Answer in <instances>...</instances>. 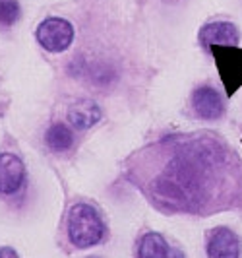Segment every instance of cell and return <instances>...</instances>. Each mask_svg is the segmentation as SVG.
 Instances as JSON below:
<instances>
[{"label":"cell","instance_id":"cell-3","mask_svg":"<svg viewBox=\"0 0 242 258\" xmlns=\"http://www.w3.org/2000/svg\"><path fill=\"white\" fill-rule=\"evenodd\" d=\"M209 51L215 58L227 95H234L242 88V49L234 45H213Z\"/></svg>","mask_w":242,"mask_h":258},{"label":"cell","instance_id":"cell-4","mask_svg":"<svg viewBox=\"0 0 242 258\" xmlns=\"http://www.w3.org/2000/svg\"><path fill=\"white\" fill-rule=\"evenodd\" d=\"M37 41L49 52H64L74 41V27L64 18H47L37 27Z\"/></svg>","mask_w":242,"mask_h":258},{"label":"cell","instance_id":"cell-7","mask_svg":"<svg viewBox=\"0 0 242 258\" xmlns=\"http://www.w3.org/2000/svg\"><path fill=\"white\" fill-rule=\"evenodd\" d=\"M26 179V167L14 154H0V192L14 194Z\"/></svg>","mask_w":242,"mask_h":258},{"label":"cell","instance_id":"cell-14","mask_svg":"<svg viewBox=\"0 0 242 258\" xmlns=\"http://www.w3.org/2000/svg\"><path fill=\"white\" fill-rule=\"evenodd\" d=\"M169 258H186V256H184V254H182L180 250H177V248H175V250H171V254H169Z\"/></svg>","mask_w":242,"mask_h":258},{"label":"cell","instance_id":"cell-9","mask_svg":"<svg viewBox=\"0 0 242 258\" xmlns=\"http://www.w3.org/2000/svg\"><path fill=\"white\" fill-rule=\"evenodd\" d=\"M68 120L72 126H76L79 130L91 128L93 124H97L101 120V109L90 99H82L70 107Z\"/></svg>","mask_w":242,"mask_h":258},{"label":"cell","instance_id":"cell-10","mask_svg":"<svg viewBox=\"0 0 242 258\" xmlns=\"http://www.w3.org/2000/svg\"><path fill=\"white\" fill-rule=\"evenodd\" d=\"M171 250L161 233H145L138 246L140 258H169Z\"/></svg>","mask_w":242,"mask_h":258},{"label":"cell","instance_id":"cell-5","mask_svg":"<svg viewBox=\"0 0 242 258\" xmlns=\"http://www.w3.org/2000/svg\"><path fill=\"white\" fill-rule=\"evenodd\" d=\"M209 258H240V239L229 227H215L207 235Z\"/></svg>","mask_w":242,"mask_h":258},{"label":"cell","instance_id":"cell-6","mask_svg":"<svg viewBox=\"0 0 242 258\" xmlns=\"http://www.w3.org/2000/svg\"><path fill=\"white\" fill-rule=\"evenodd\" d=\"M192 107L196 111V115L205 120H215L221 118L225 113V101L219 95V91L209 88V86H202L192 93Z\"/></svg>","mask_w":242,"mask_h":258},{"label":"cell","instance_id":"cell-13","mask_svg":"<svg viewBox=\"0 0 242 258\" xmlns=\"http://www.w3.org/2000/svg\"><path fill=\"white\" fill-rule=\"evenodd\" d=\"M0 258H20V256H18V252H16L14 248L2 246V248H0Z\"/></svg>","mask_w":242,"mask_h":258},{"label":"cell","instance_id":"cell-8","mask_svg":"<svg viewBox=\"0 0 242 258\" xmlns=\"http://www.w3.org/2000/svg\"><path fill=\"white\" fill-rule=\"evenodd\" d=\"M198 39L207 49L213 45H234L236 47V43L240 41V33L236 26L230 22H211L200 29Z\"/></svg>","mask_w":242,"mask_h":258},{"label":"cell","instance_id":"cell-2","mask_svg":"<svg viewBox=\"0 0 242 258\" xmlns=\"http://www.w3.org/2000/svg\"><path fill=\"white\" fill-rule=\"evenodd\" d=\"M103 233H105V225L95 208H91L90 204H76L70 210L68 237L74 246L88 248V246L97 245L103 239Z\"/></svg>","mask_w":242,"mask_h":258},{"label":"cell","instance_id":"cell-12","mask_svg":"<svg viewBox=\"0 0 242 258\" xmlns=\"http://www.w3.org/2000/svg\"><path fill=\"white\" fill-rule=\"evenodd\" d=\"M20 2L18 0H0V27L8 29L20 20Z\"/></svg>","mask_w":242,"mask_h":258},{"label":"cell","instance_id":"cell-1","mask_svg":"<svg viewBox=\"0 0 242 258\" xmlns=\"http://www.w3.org/2000/svg\"><path fill=\"white\" fill-rule=\"evenodd\" d=\"M128 177L165 214L242 212V157L223 136L171 134L126 161Z\"/></svg>","mask_w":242,"mask_h":258},{"label":"cell","instance_id":"cell-11","mask_svg":"<svg viewBox=\"0 0 242 258\" xmlns=\"http://www.w3.org/2000/svg\"><path fill=\"white\" fill-rule=\"evenodd\" d=\"M45 140L52 152L60 154V152H66L74 146V134L66 124H52L45 134Z\"/></svg>","mask_w":242,"mask_h":258}]
</instances>
